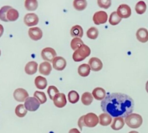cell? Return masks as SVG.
<instances>
[{
  "label": "cell",
  "instance_id": "cell-30",
  "mask_svg": "<svg viewBox=\"0 0 148 133\" xmlns=\"http://www.w3.org/2000/svg\"><path fill=\"white\" fill-rule=\"evenodd\" d=\"M146 10H147V5H146L145 2L143 1H140L139 2L137 3L135 6V10L137 12V14H143L145 12Z\"/></svg>",
  "mask_w": 148,
  "mask_h": 133
},
{
  "label": "cell",
  "instance_id": "cell-18",
  "mask_svg": "<svg viewBox=\"0 0 148 133\" xmlns=\"http://www.w3.org/2000/svg\"><path fill=\"white\" fill-rule=\"evenodd\" d=\"M38 70V64L36 62H29L27 64L25 65V71L26 73L29 75H34L35 73H36Z\"/></svg>",
  "mask_w": 148,
  "mask_h": 133
},
{
  "label": "cell",
  "instance_id": "cell-43",
  "mask_svg": "<svg viewBox=\"0 0 148 133\" xmlns=\"http://www.w3.org/2000/svg\"><path fill=\"white\" fill-rule=\"evenodd\" d=\"M0 56H1V50H0Z\"/></svg>",
  "mask_w": 148,
  "mask_h": 133
},
{
  "label": "cell",
  "instance_id": "cell-15",
  "mask_svg": "<svg viewBox=\"0 0 148 133\" xmlns=\"http://www.w3.org/2000/svg\"><path fill=\"white\" fill-rule=\"evenodd\" d=\"M137 38L142 43H146L148 40V30L144 27L138 29L136 33Z\"/></svg>",
  "mask_w": 148,
  "mask_h": 133
},
{
  "label": "cell",
  "instance_id": "cell-4",
  "mask_svg": "<svg viewBox=\"0 0 148 133\" xmlns=\"http://www.w3.org/2000/svg\"><path fill=\"white\" fill-rule=\"evenodd\" d=\"M99 123V118L94 113H88L84 115V124L88 127H95Z\"/></svg>",
  "mask_w": 148,
  "mask_h": 133
},
{
  "label": "cell",
  "instance_id": "cell-39",
  "mask_svg": "<svg viewBox=\"0 0 148 133\" xmlns=\"http://www.w3.org/2000/svg\"><path fill=\"white\" fill-rule=\"evenodd\" d=\"M69 133H80V132H79L77 129L73 128V129H72V130H69Z\"/></svg>",
  "mask_w": 148,
  "mask_h": 133
},
{
  "label": "cell",
  "instance_id": "cell-12",
  "mask_svg": "<svg viewBox=\"0 0 148 133\" xmlns=\"http://www.w3.org/2000/svg\"><path fill=\"white\" fill-rule=\"evenodd\" d=\"M29 37L33 40H38L43 36V32L39 27H31L28 30Z\"/></svg>",
  "mask_w": 148,
  "mask_h": 133
},
{
  "label": "cell",
  "instance_id": "cell-11",
  "mask_svg": "<svg viewBox=\"0 0 148 133\" xmlns=\"http://www.w3.org/2000/svg\"><path fill=\"white\" fill-rule=\"evenodd\" d=\"M66 66V62L64 58L62 56H56L53 61V67L56 70L62 71L64 69Z\"/></svg>",
  "mask_w": 148,
  "mask_h": 133
},
{
  "label": "cell",
  "instance_id": "cell-37",
  "mask_svg": "<svg viewBox=\"0 0 148 133\" xmlns=\"http://www.w3.org/2000/svg\"><path fill=\"white\" fill-rule=\"evenodd\" d=\"M98 4L101 8L108 9L111 7V0H98Z\"/></svg>",
  "mask_w": 148,
  "mask_h": 133
},
{
  "label": "cell",
  "instance_id": "cell-6",
  "mask_svg": "<svg viewBox=\"0 0 148 133\" xmlns=\"http://www.w3.org/2000/svg\"><path fill=\"white\" fill-rule=\"evenodd\" d=\"M41 56L43 60L49 62H53V59L56 57V53L52 48H45L41 51Z\"/></svg>",
  "mask_w": 148,
  "mask_h": 133
},
{
  "label": "cell",
  "instance_id": "cell-3",
  "mask_svg": "<svg viewBox=\"0 0 148 133\" xmlns=\"http://www.w3.org/2000/svg\"><path fill=\"white\" fill-rule=\"evenodd\" d=\"M143 117L137 114H131L125 118V123L130 128H139L143 124Z\"/></svg>",
  "mask_w": 148,
  "mask_h": 133
},
{
  "label": "cell",
  "instance_id": "cell-42",
  "mask_svg": "<svg viewBox=\"0 0 148 133\" xmlns=\"http://www.w3.org/2000/svg\"><path fill=\"white\" fill-rule=\"evenodd\" d=\"M129 133H139V132L137 131H131V132H130Z\"/></svg>",
  "mask_w": 148,
  "mask_h": 133
},
{
  "label": "cell",
  "instance_id": "cell-2",
  "mask_svg": "<svg viewBox=\"0 0 148 133\" xmlns=\"http://www.w3.org/2000/svg\"><path fill=\"white\" fill-rule=\"evenodd\" d=\"M90 49L87 45L84 44L83 46H81L80 48H79L77 50L74 52L73 56H72L73 60L77 62L83 61L85 58L90 56Z\"/></svg>",
  "mask_w": 148,
  "mask_h": 133
},
{
  "label": "cell",
  "instance_id": "cell-38",
  "mask_svg": "<svg viewBox=\"0 0 148 133\" xmlns=\"http://www.w3.org/2000/svg\"><path fill=\"white\" fill-rule=\"evenodd\" d=\"M78 126L80 128V130H82L83 126H85V124H84V116H82L78 120Z\"/></svg>",
  "mask_w": 148,
  "mask_h": 133
},
{
  "label": "cell",
  "instance_id": "cell-29",
  "mask_svg": "<svg viewBox=\"0 0 148 133\" xmlns=\"http://www.w3.org/2000/svg\"><path fill=\"white\" fill-rule=\"evenodd\" d=\"M84 45L83 41L82 40V39L79 38H74L71 41V47L73 49L74 51L77 50L79 48H80L81 46H82Z\"/></svg>",
  "mask_w": 148,
  "mask_h": 133
},
{
  "label": "cell",
  "instance_id": "cell-9",
  "mask_svg": "<svg viewBox=\"0 0 148 133\" xmlns=\"http://www.w3.org/2000/svg\"><path fill=\"white\" fill-rule=\"evenodd\" d=\"M14 98L18 102H23L25 101L28 98V93L23 88H17L14 91L13 93Z\"/></svg>",
  "mask_w": 148,
  "mask_h": 133
},
{
  "label": "cell",
  "instance_id": "cell-8",
  "mask_svg": "<svg viewBox=\"0 0 148 133\" xmlns=\"http://www.w3.org/2000/svg\"><path fill=\"white\" fill-rule=\"evenodd\" d=\"M108 20V14L106 12H97L93 15V22L95 25H101L106 23Z\"/></svg>",
  "mask_w": 148,
  "mask_h": 133
},
{
  "label": "cell",
  "instance_id": "cell-41",
  "mask_svg": "<svg viewBox=\"0 0 148 133\" xmlns=\"http://www.w3.org/2000/svg\"><path fill=\"white\" fill-rule=\"evenodd\" d=\"M146 90L148 93V81L147 82V83H146Z\"/></svg>",
  "mask_w": 148,
  "mask_h": 133
},
{
  "label": "cell",
  "instance_id": "cell-5",
  "mask_svg": "<svg viewBox=\"0 0 148 133\" xmlns=\"http://www.w3.org/2000/svg\"><path fill=\"white\" fill-rule=\"evenodd\" d=\"M25 107L27 111H36L40 107V102L35 97H28L25 101Z\"/></svg>",
  "mask_w": 148,
  "mask_h": 133
},
{
  "label": "cell",
  "instance_id": "cell-19",
  "mask_svg": "<svg viewBox=\"0 0 148 133\" xmlns=\"http://www.w3.org/2000/svg\"><path fill=\"white\" fill-rule=\"evenodd\" d=\"M125 121L122 117H116L114 118L112 124H111V128L114 130H119L122 129L124 126Z\"/></svg>",
  "mask_w": 148,
  "mask_h": 133
},
{
  "label": "cell",
  "instance_id": "cell-14",
  "mask_svg": "<svg viewBox=\"0 0 148 133\" xmlns=\"http://www.w3.org/2000/svg\"><path fill=\"white\" fill-rule=\"evenodd\" d=\"M53 104L58 108H63L66 104V96L64 93H58L53 98Z\"/></svg>",
  "mask_w": 148,
  "mask_h": 133
},
{
  "label": "cell",
  "instance_id": "cell-24",
  "mask_svg": "<svg viewBox=\"0 0 148 133\" xmlns=\"http://www.w3.org/2000/svg\"><path fill=\"white\" fill-rule=\"evenodd\" d=\"M19 17V12L17 10L12 8V7L11 9L8 10L7 13V19L8 21H15L18 19Z\"/></svg>",
  "mask_w": 148,
  "mask_h": 133
},
{
  "label": "cell",
  "instance_id": "cell-25",
  "mask_svg": "<svg viewBox=\"0 0 148 133\" xmlns=\"http://www.w3.org/2000/svg\"><path fill=\"white\" fill-rule=\"evenodd\" d=\"M81 101L84 105L89 106L92 104V101H93V96H92V93L89 92L84 93L81 98Z\"/></svg>",
  "mask_w": 148,
  "mask_h": 133
},
{
  "label": "cell",
  "instance_id": "cell-10",
  "mask_svg": "<svg viewBox=\"0 0 148 133\" xmlns=\"http://www.w3.org/2000/svg\"><path fill=\"white\" fill-rule=\"evenodd\" d=\"M38 22V17L35 13H28L24 17V23L29 27L36 25Z\"/></svg>",
  "mask_w": 148,
  "mask_h": 133
},
{
  "label": "cell",
  "instance_id": "cell-21",
  "mask_svg": "<svg viewBox=\"0 0 148 133\" xmlns=\"http://www.w3.org/2000/svg\"><path fill=\"white\" fill-rule=\"evenodd\" d=\"M111 121H112V118H111V116H110L108 114L103 113L99 116V123L101 125L108 126L111 124Z\"/></svg>",
  "mask_w": 148,
  "mask_h": 133
},
{
  "label": "cell",
  "instance_id": "cell-20",
  "mask_svg": "<svg viewBox=\"0 0 148 133\" xmlns=\"http://www.w3.org/2000/svg\"><path fill=\"white\" fill-rule=\"evenodd\" d=\"M70 34L72 37L74 38H81L83 36V29L81 27L80 25H77L73 26V27L71 28L70 30Z\"/></svg>",
  "mask_w": 148,
  "mask_h": 133
},
{
  "label": "cell",
  "instance_id": "cell-34",
  "mask_svg": "<svg viewBox=\"0 0 148 133\" xmlns=\"http://www.w3.org/2000/svg\"><path fill=\"white\" fill-rule=\"evenodd\" d=\"M87 36H88L89 38L95 40V39H96L98 36V30L95 27H90V28L88 29V30L87 31Z\"/></svg>",
  "mask_w": 148,
  "mask_h": 133
},
{
  "label": "cell",
  "instance_id": "cell-40",
  "mask_svg": "<svg viewBox=\"0 0 148 133\" xmlns=\"http://www.w3.org/2000/svg\"><path fill=\"white\" fill-rule=\"evenodd\" d=\"M3 33H4V27L0 24V38H1V36L3 35Z\"/></svg>",
  "mask_w": 148,
  "mask_h": 133
},
{
  "label": "cell",
  "instance_id": "cell-33",
  "mask_svg": "<svg viewBox=\"0 0 148 133\" xmlns=\"http://www.w3.org/2000/svg\"><path fill=\"white\" fill-rule=\"evenodd\" d=\"M34 97L40 102V104H43L47 101V98L45 93L40 92V91H36L34 93Z\"/></svg>",
  "mask_w": 148,
  "mask_h": 133
},
{
  "label": "cell",
  "instance_id": "cell-1",
  "mask_svg": "<svg viewBox=\"0 0 148 133\" xmlns=\"http://www.w3.org/2000/svg\"><path fill=\"white\" fill-rule=\"evenodd\" d=\"M101 108L106 114L114 118H126L132 114L134 108V103L132 98L127 94L114 93L108 94L101 101Z\"/></svg>",
  "mask_w": 148,
  "mask_h": 133
},
{
  "label": "cell",
  "instance_id": "cell-35",
  "mask_svg": "<svg viewBox=\"0 0 148 133\" xmlns=\"http://www.w3.org/2000/svg\"><path fill=\"white\" fill-rule=\"evenodd\" d=\"M11 8V6H4L0 9V20L4 22H8L7 19V13Z\"/></svg>",
  "mask_w": 148,
  "mask_h": 133
},
{
  "label": "cell",
  "instance_id": "cell-13",
  "mask_svg": "<svg viewBox=\"0 0 148 133\" xmlns=\"http://www.w3.org/2000/svg\"><path fill=\"white\" fill-rule=\"evenodd\" d=\"M89 64V66L90 67V69L92 71H95V72H98L100 71L101 69H102L103 68V63L101 61V59H99L98 58L96 57H92L88 62Z\"/></svg>",
  "mask_w": 148,
  "mask_h": 133
},
{
  "label": "cell",
  "instance_id": "cell-28",
  "mask_svg": "<svg viewBox=\"0 0 148 133\" xmlns=\"http://www.w3.org/2000/svg\"><path fill=\"white\" fill-rule=\"evenodd\" d=\"M121 21V18L119 16L116 12H113L109 17V23L112 25H116Z\"/></svg>",
  "mask_w": 148,
  "mask_h": 133
},
{
  "label": "cell",
  "instance_id": "cell-32",
  "mask_svg": "<svg viewBox=\"0 0 148 133\" xmlns=\"http://www.w3.org/2000/svg\"><path fill=\"white\" fill-rule=\"evenodd\" d=\"M68 99L71 104H76L79 101V95L75 90H72L68 93Z\"/></svg>",
  "mask_w": 148,
  "mask_h": 133
},
{
  "label": "cell",
  "instance_id": "cell-23",
  "mask_svg": "<svg viewBox=\"0 0 148 133\" xmlns=\"http://www.w3.org/2000/svg\"><path fill=\"white\" fill-rule=\"evenodd\" d=\"M90 69L89 64H82L78 67V74L82 77H87L90 75Z\"/></svg>",
  "mask_w": 148,
  "mask_h": 133
},
{
  "label": "cell",
  "instance_id": "cell-17",
  "mask_svg": "<svg viewBox=\"0 0 148 133\" xmlns=\"http://www.w3.org/2000/svg\"><path fill=\"white\" fill-rule=\"evenodd\" d=\"M51 64L48 62H42L39 66V72L43 75H49L51 72Z\"/></svg>",
  "mask_w": 148,
  "mask_h": 133
},
{
  "label": "cell",
  "instance_id": "cell-16",
  "mask_svg": "<svg viewBox=\"0 0 148 133\" xmlns=\"http://www.w3.org/2000/svg\"><path fill=\"white\" fill-rule=\"evenodd\" d=\"M92 96L98 101H103L106 97V92L102 88H96L92 90Z\"/></svg>",
  "mask_w": 148,
  "mask_h": 133
},
{
  "label": "cell",
  "instance_id": "cell-27",
  "mask_svg": "<svg viewBox=\"0 0 148 133\" xmlns=\"http://www.w3.org/2000/svg\"><path fill=\"white\" fill-rule=\"evenodd\" d=\"M38 1L36 0H26L25 1V7L28 11H34L38 8Z\"/></svg>",
  "mask_w": 148,
  "mask_h": 133
},
{
  "label": "cell",
  "instance_id": "cell-22",
  "mask_svg": "<svg viewBox=\"0 0 148 133\" xmlns=\"http://www.w3.org/2000/svg\"><path fill=\"white\" fill-rule=\"evenodd\" d=\"M35 85H36V88H38V89L43 90L47 86V80L43 77L38 76L35 79Z\"/></svg>",
  "mask_w": 148,
  "mask_h": 133
},
{
  "label": "cell",
  "instance_id": "cell-7",
  "mask_svg": "<svg viewBox=\"0 0 148 133\" xmlns=\"http://www.w3.org/2000/svg\"><path fill=\"white\" fill-rule=\"evenodd\" d=\"M116 12L121 18H128L131 16L132 10L130 6L123 4L118 7Z\"/></svg>",
  "mask_w": 148,
  "mask_h": 133
},
{
  "label": "cell",
  "instance_id": "cell-36",
  "mask_svg": "<svg viewBox=\"0 0 148 133\" xmlns=\"http://www.w3.org/2000/svg\"><path fill=\"white\" fill-rule=\"evenodd\" d=\"M47 93L49 95V98H51V100H53L54 97L57 95L58 93H59V90L56 88L53 85H51V86L49 87L47 90Z\"/></svg>",
  "mask_w": 148,
  "mask_h": 133
},
{
  "label": "cell",
  "instance_id": "cell-31",
  "mask_svg": "<svg viewBox=\"0 0 148 133\" xmlns=\"http://www.w3.org/2000/svg\"><path fill=\"white\" fill-rule=\"evenodd\" d=\"M27 110L23 104H19L15 108V114L19 117H24L27 114Z\"/></svg>",
  "mask_w": 148,
  "mask_h": 133
},
{
  "label": "cell",
  "instance_id": "cell-26",
  "mask_svg": "<svg viewBox=\"0 0 148 133\" xmlns=\"http://www.w3.org/2000/svg\"><path fill=\"white\" fill-rule=\"evenodd\" d=\"M88 3L85 0H75L73 1V6L75 9L78 11H82L87 7Z\"/></svg>",
  "mask_w": 148,
  "mask_h": 133
}]
</instances>
